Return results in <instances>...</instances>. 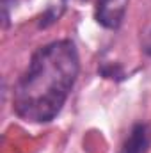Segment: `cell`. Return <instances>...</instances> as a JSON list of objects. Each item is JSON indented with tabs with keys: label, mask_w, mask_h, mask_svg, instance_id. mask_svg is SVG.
<instances>
[{
	"label": "cell",
	"mask_w": 151,
	"mask_h": 153,
	"mask_svg": "<svg viewBox=\"0 0 151 153\" xmlns=\"http://www.w3.org/2000/svg\"><path fill=\"white\" fill-rule=\"evenodd\" d=\"M148 152V130L146 125L137 123L133 125L128 139L124 141L121 153H146Z\"/></svg>",
	"instance_id": "cell-3"
},
{
	"label": "cell",
	"mask_w": 151,
	"mask_h": 153,
	"mask_svg": "<svg viewBox=\"0 0 151 153\" xmlns=\"http://www.w3.org/2000/svg\"><path fill=\"white\" fill-rule=\"evenodd\" d=\"M9 9H11L9 0H2V18H4V27L9 25Z\"/></svg>",
	"instance_id": "cell-6"
},
{
	"label": "cell",
	"mask_w": 151,
	"mask_h": 153,
	"mask_svg": "<svg viewBox=\"0 0 151 153\" xmlns=\"http://www.w3.org/2000/svg\"><path fill=\"white\" fill-rule=\"evenodd\" d=\"M128 0H96L94 18L105 29H117L123 23Z\"/></svg>",
	"instance_id": "cell-2"
},
{
	"label": "cell",
	"mask_w": 151,
	"mask_h": 153,
	"mask_svg": "<svg viewBox=\"0 0 151 153\" xmlns=\"http://www.w3.org/2000/svg\"><path fill=\"white\" fill-rule=\"evenodd\" d=\"M59 16H61V13H59L55 7H50V9H46V11L41 14L38 25L41 27V29H46V27H50L52 23H55V22L59 20Z\"/></svg>",
	"instance_id": "cell-5"
},
{
	"label": "cell",
	"mask_w": 151,
	"mask_h": 153,
	"mask_svg": "<svg viewBox=\"0 0 151 153\" xmlns=\"http://www.w3.org/2000/svg\"><path fill=\"white\" fill-rule=\"evenodd\" d=\"M80 73V57L71 39L38 48L13 91V111L29 123H50L62 111Z\"/></svg>",
	"instance_id": "cell-1"
},
{
	"label": "cell",
	"mask_w": 151,
	"mask_h": 153,
	"mask_svg": "<svg viewBox=\"0 0 151 153\" xmlns=\"http://www.w3.org/2000/svg\"><path fill=\"white\" fill-rule=\"evenodd\" d=\"M100 75L105 76V78H110V80H115V82H121L126 78V73L123 70V66L119 62H105L100 66Z\"/></svg>",
	"instance_id": "cell-4"
},
{
	"label": "cell",
	"mask_w": 151,
	"mask_h": 153,
	"mask_svg": "<svg viewBox=\"0 0 151 153\" xmlns=\"http://www.w3.org/2000/svg\"><path fill=\"white\" fill-rule=\"evenodd\" d=\"M142 50H144L146 55L151 57V29L146 32V38H144V41H142Z\"/></svg>",
	"instance_id": "cell-7"
}]
</instances>
